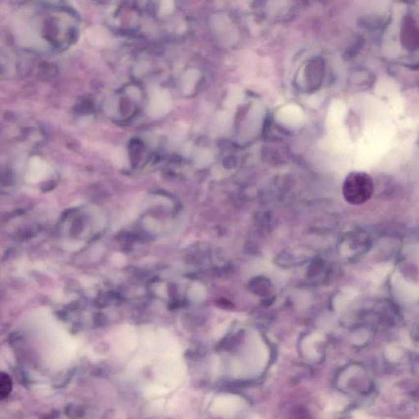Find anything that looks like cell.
Instances as JSON below:
<instances>
[{"label": "cell", "mask_w": 419, "mask_h": 419, "mask_svg": "<svg viewBox=\"0 0 419 419\" xmlns=\"http://www.w3.org/2000/svg\"><path fill=\"white\" fill-rule=\"evenodd\" d=\"M165 419V418H153V419Z\"/></svg>", "instance_id": "12"}, {"label": "cell", "mask_w": 419, "mask_h": 419, "mask_svg": "<svg viewBox=\"0 0 419 419\" xmlns=\"http://www.w3.org/2000/svg\"><path fill=\"white\" fill-rule=\"evenodd\" d=\"M171 107V98L168 92L157 90L152 93L147 112L150 117L157 118L166 115Z\"/></svg>", "instance_id": "3"}, {"label": "cell", "mask_w": 419, "mask_h": 419, "mask_svg": "<svg viewBox=\"0 0 419 419\" xmlns=\"http://www.w3.org/2000/svg\"><path fill=\"white\" fill-rule=\"evenodd\" d=\"M48 166L41 159L33 158L30 162V172L32 178H40L47 174Z\"/></svg>", "instance_id": "6"}, {"label": "cell", "mask_w": 419, "mask_h": 419, "mask_svg": "<svg viewBox=\"0 0 419 419\" xmlns=\"http://www.w3.org/2000/svg\"><path fill=\"white\" fill-rule=\"evenodd\" d=\"M88 39L94 45L102 46L107 43L108 35L103 28L93 27L88 31Z\"/></svg>", "instance_id": "5"}, {"label": "cell", "mask_w": 419, "mask_h": 419, "mask_svg": "<svg viewBox=\"0 0 419 419\" xmlns=\"http://www.w3.org/2000/svg\"><path fill=\"white\" fill-rule=\"evenodd\" d=\"M194 155V161L198 166H206L209 165L212 161L211 151L206 149H198Z\"/></svg>", "instance_id": "8"}, {"label": "cell", "mask_w": 419, "mask_h": 419, "mask_svg": "<svg viewBox=\"0 0 419 419\" xmlns=\"http://www.w3.org/2000/svg\"><path fill=\"white\" fill-rule=\"evenodd\" d=\"M174 10V2L171 1H164L161 2L160 12L161 15L170 14Z\"/></svg>", "instance_id": "10"}, {"label": "cell", "mask_w": 419, "mask_h": 419, "mask_svg": "<svg viewBox=\"0 0 419 419\" xmlns=\"http://www.w3.org/2000/svg\"><path fill=\"white\" fill-rule=\"evenodd\" d=\"M112 159L114 160V162L118 164H121L124 162L125 160V151L121 149H116L112 152Z\"/></svg>", "instance_id": "9"}, {"label": "cell", "mask_w": 419, "mask_h": 419, "mask_svg": "<svg viewBox=\"0 0 419 419\" xmlns=\"http://www.w3.org/2000/svg\"><path fill=\"white\" fill-rule=\"evenodd\" d=\"M12 379L7 373L0 372V400H4L12 391Z\"/></svg>", "instance_id": "7"}, {"label": "cell", "mask_w": 419, "mask_h": 419, "mask_svg": "<svg viewBox=\"0 0 419 419\" xmlns=\"http://www.w3.org/2000/svg\"><path fill=\"white\" fill-rule=\"evenodd\" d=\"M336 386L346 394L368 395L373 391V380L363 365L351 363L340 369L336 378Z\"/></svg>", "instance_id": "1"}, {"label": "cell", "mask_w": 419, "mask_h": 419, "mask_svg": "<svg viewBox=\"0 0 419 419\" xmlns=\"http://www.w3.org/2000/svg\"><path fill=\"white\" fill-rule=\"evenodd\" d=\"M200 78V72L196 69H190L185 71L181 79V89L183 93H190L193 92L196 84Z\"/></svg>", "instance_id": "4"}, {"label": "cell", "mask_w": 419, "mask_h": 419, "mask_svg": "<svg viewBox=\"0 0 419 419\" xmlns=\"http://www.w3.org/2000/svg\"><path fill=\"white\" fill-rule=\"evenodd\" d=\"M374 190L373 180L368 174L354 171L346 176L342 186L345 200L351 205H360L368 202Z\"/></svg>", "instance_id": "2"}, {"label": "cell", "mask_w": 419, "mask_h": 419, "mask_svg": "<svg viewBox=\"0 0 419 419\" xmlns=\"http://www.w3.org/2000/svg\"><path fill=\"white\" fill-rule=\"evenodd\" d=\"M105 106L107 107V112H108V113L114 112L115 111H116L115 107H117L116 100H115V99H110V100H108V103L105 105Z\"/></svg>", "instance_id": "11"}]
</instances>
